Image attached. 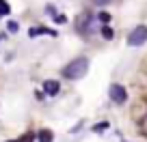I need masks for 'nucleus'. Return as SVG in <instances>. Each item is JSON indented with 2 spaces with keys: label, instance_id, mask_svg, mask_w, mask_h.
Instances as JSON below:
<instances>
[{
  "label": "nucleus",
  "instance_id": "f257e3e1",
  "mask_svg": "<svg viewBox=\"0 0 147 142\" xmlns=\"http://www.w3.org/2000/svg\"><path fill=\"white\" fill-rule=\"evenodd\" d=\"M89 71V58H84V56H78V58L69 60L67 65L63 67V78L65 80H80L84 78V73Z\"/></svg>",
  "mask_w": 147,
  "mask_h": 142
},
{
  "label": "nucleus",
  "instance_id": "f03ea898",
  "mask_svg": "<svg viewBox=\"0 0 147 142\" xmlns=\"http://www.w3.org/2000/svg\"><path fill=\"white\" fill-rule=\"evenodd\" d=\"M145 41H147V26H136L128 35V45H132V47L143 45Z\"/></svg>",
  "mask_w": 147,
  "mask_h": 142
},
{
  "label": "nucleus",
  "instance_id": "7ed1b4c3",
  "mask_svg": "<svg viewBox=\"0 0 147 142\" xmlns=\"http://www.w3.org/2000/svg\"><path fill=\"white\" fill-rule=\"evenodd\" d=\"M108 97H110V101H113V103H117V105H121V103H125V101H128V93H125V88L121 86V84H110Z\"/></svg>",
  "mask_w": 147,
  "mask_h": 142
},
{
  "label": "nucleus",
  "instance_id": "20e7f679",
  "mask_svg": "<svg viewBox=\"0 0 147 142\" xmlns=\"http://www.w3.org/2000/svg\"><path fill=\"white\" fill-rule=\"evenodd\" d=\"M95 19H97V17H91V15H84V17H80V22H78V26H76V30L82 32V35H91L93 22H95Z\"/></svg>",
  "mask_w": 147,
  "mask_h": 142
},
{
  "label": "nucleus",
  "instance_id": "39448f33",
  "mask_svg": "<svg viewBox=\"0 0 147 142\" xmlns=\"http://www.w3.org/2000/svg\"><path fill=\"white\" fill-rule=\"evenodd\" d=\"M43 93H46L48 97H56L61 93V84L56 82V80H46V82H43Z\"/></svg>",
  "mask_w": 147,
  "mask_h": 142
},
{
  "label": "nucleus",
  "instance_id": "423d86ee",
  "mask_svg": "<svg viewBox=\"0 0 147 142\" xmlns=\"http://www.w3.org/2000/svg\"><path fill=\"white\" fill-rule=\"evenodd\" d=\"M28 35H30V37H37V35H50V37H56V30H48V28H30Z\"/></svg>",
  "mask_w": 147,
  "mask_h": 142
},
{
  "label": "nucleus",
  "instance_id": "0eeeda50",
  "mask_svg": "<svg viewBox=\"0 0 147 142\" xmlns=\"http://www.w3.org/2000/svg\"><path fill=\"white\" fill-rule=\"evenodd\" d=\"M37 138H39V142H52L54 140V133H52L50 129H41Z\"/></svg>",
  "mask_w": 147,
  "mask_h": 142
},
{
  "label": "nucleus",
  "instance_id": "6e6552de",
  "mask_svg": "<svg viewBox=\"0 0 147 142\" xmlns=\"http://www.w3.org/2000/svg\"><path fill=\"white\" fill-rule=\"evenodd\" d=\"M11 13V7L7 0H0V15H9Z\"/></svg>",
  "mask_w": 147,
  "mask_h": 142
},
{
  "label": "nucleus",
  "instance_id": "1a4fd4ad",
  "mask_svg": "<svg viewBox=\"0 0 147 142\" xmlns=\"http://www.w3.org/2000/svg\"><path fill=\"white\" fill-rule=\"evenodd\" d=\"M97 19H100V22H102V24H108V22H110V15H108V13H106V11H102V13H100V15H97Z\"/></svg>",
  "mask_w": 147,
  "mask_h": 142
},
{
  "label": "nucleus",
  "instance_id": "9d476101",
  "mask_svg": "<svg viewBox=\"0 0 147 142\" xmlns=\"http://www.w3.org/2000/svg\"><path fill=\"white\" fill-rule=\"evenodd\" d=\"M102 37H104V39H108V41H110V39H113V30H110L108 26H106V28H102Z\"/></svg>",
  "mask_w": 147,
  "mask_h": 142
},
{
  "label": "nucleus",
  "instance_id": "9b49d317",
  "mask_svg": "<svg viewBox=\"0 0 147 142\" xmlns=\"http://www.w3.org/2000/svg\"><path fill=\"white\" fill-rule=\"evenodd\" d=\"M32 140H35V136H32V133H26V136H22L18 142H32Z\"/></svg>",
  "mask_w": 147,
  "mask_h": 142
},
{
  "label": "nucleus",
  "instance_id": "f8f14e48",
  "mask_svg": "<svg viewBox=\"0 0 147 142\" xmlns=\"http://www.w3.org/2000/svg\"><path fill=\"white\" fill-rule=\"evenodd\" d=\"M54 22L56 24H65V22H67V17H65V15H54Z\"/></svg>",
  "mask_w": 147,
  "mask_h": 142
},
{
  "label": "nucleus",
  "instance_id": "ddd939ff",
  "mask_svg": "<svg viewBox=\"0 0 147 142\" xmlns=\"http://www.w3.org/2000/svg\"><path fill=\"white\" fill-rule=\"evenodd\" d=\"M106 127H108V123H102V125H95L93 129H95V131H104Z\"/></svg>",
  "mask_w": 147,
  "mask_h": 142
},
{
  "label": "nucleus",
  "instance_id": "4468645a",
  "mask_svg": "<svg viewBox=\"0 0 147 142\" xmlns=\"http://www.w3.org/2000/svg\"><path fill=\"white\" fill-rule=\"evenodd\" d=\"M97 7H104V5H108V2H113V0H93Z\"/></svg>",
  "mask_w": 147,
  "mask_h": 142
},
{
  "label": "nucleus",
  "instance_id": "2eb2a0df",
  "mask_svg": "<svg viewBox=\"0 0 147 142\" xmlns=\"http://www.w3.org/2000/svg\"><path fill=\"white\" fill-rule=\"evenodd\" d=\"M18 28H20V26H18L15 22H9V30H11V32H18Z\"/></svg>",
  "mask_w": 147,
  "mask_h": 142
}]
</instances>
